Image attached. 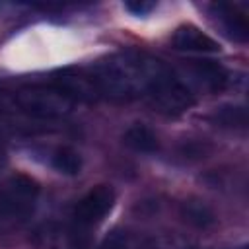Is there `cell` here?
Here are the masks:
<instances>
[{
  "label": "cell",
  "instance_id": "obj_1",
  "mask_svg": "<svg viewBox=\"0 0 249 249\" xmlns=\"http://www.w3.org/2000/svg\"><path fill=\"white\" fill-rule=\"evenodd\" d=\"M115 189L111 185H95L91 187L72 208L70 222L66 230L60 233L64 249H86L89 241V230L95 228L113 208L115 204Z\"/></svg>",
  "mask_w": 249,
  "mask_h": 249
},
{
  "label": "cell",
  "instance_id": "obj_2",
  "mask_svg": "<svg viewBox=\"0 0 249 249\" xmlns=\"http://www.w3.org/2000/svg\"><path fill=\"white\" fill-rule=\"evenodd\" d=\"M10 103L14 111H19L33 119H60L66 117L76 105L51 80L16 89L10 95Z\"/></svg>",
  "mask_w": 249,
  "mask_h": 249
},
{
  "label": "cell",
  "instance_id": "obj_3",
  "mask_svg": "<svg viewBox=\"0 0 249 249\" xmlns=\"http://www.w3.org/2000/svg\"><path fill=\"white\" fill-rule=\"evenodd\" d=\"M39 193L41 187L33 177L25 173L8 177L0 187V231L25 224L35 212Z\"/></svg>",
  "mask_w": 249,
  "mask_h": 249
},
{
  "label": "cell",
  "instance_id": "obj_4",
  "mask_svg": "<svg viewBox=\"0 0 249 249\" xmlns=\"http://www.w3.org/2000/svg\"><path fill=\"white\" fill-rule=\"evenodd\" d=\"M210 12L216 19V23L222 27V31L237 43H245L249 39V23L247 16L235 6L228 2H218L210 6Z\"/></svg>",
  "mask_w": 249,
  "mask_h": 249
},
{
  "label": "cell",
  "instance_id": "obj_5",
  "mask_svg": "<svg viewBox=\"0 0 249 249\" xmlns=\"http://www.w3.org/2000/svg\"><path fill=\"white\" fill-rule=\"evenodd\" d=\"M171 45H173V49L185 51V53H198V54L220 53L218 41L212 39L210 35H206L200 27H196L193 23L179 25L171 37Z\"/></svg>",
  "mask_w": 249,
  "mask_h": 249
},
{
  "label": "cell",
  "instance_id": "obj_6",
  "mask_svg": "<svg viewBox=\"0 0 249 249\" xmlns=\"http://www.w3.org/2000/svg\"><path fill=\"white\" fill-rule=\"evenodd\" d=\"M193 74L210 91H222L230 84V72L224 66H220L218 62H212V60L195 62Z\"/></svg>",
  "mask_w": 249,
  "mask_h": 249
},
{
  "label": "cell",
  "instance_id": "obj_7",
  "mask_svg": "<svg viewBox=\"0 0 249 249\" xmlns=\"http://www.w3.org/2000/svg\"><path fill=\"white\" fill-rule=\"evenodd\" d=\"M123 142H124L126 148H130L134 152H140V154H152L160 146L158 134L148 124H142V123L130 124L126 128V132L123 134Z\"/></svg>",
  "mask_w": 249,
  "mask_h": 249
},
{
  "label": "cell",
  "instance_id": "obj_8",
  "mask_svg": "<svg viewBox=\"0 0 249 249\" xmlns=\"http://www.w3.org/2000/svg\"><path fill=\"white\" fill-rule=\"evenodd\" d=\"M210 121L222 128L245 130L247 128V109H245V105H222L210 115Z\"/></svg>",
  "mask_w": 249,
  "mask_h": 249
},
{
  "label": "cell",
  "instance_id": "obj_9",
  "mask_svg": "<svg viewBox=\"0 0 249 249\" xmlns=\"http://www.w3.org/2000/svg\"><path fill=\"white\" fill-rule=\"evenodd\" d=\"M51 165L62 175H78L82 171V156L68 146H60L51 154Z\"/></svg>",
  "mask_w": 249,
  "mask_h": 249
},
{
  "label": "cell",
  "instance_id": "obj_10",
  "mask_svg": "<svg viewBox=\"0 0 249 249\" xmlns=\"http://www.w3.org/2000/svg\"><path fill=\"white\" fill-rule=\"evenodd\" d=\"M181 216L189 224H193L196 228H206V226L214 224L212 210L204 202H200V200H187V202H183L181 204Z\"/></svg>",
  "mask_w": 249,
  "mask_h": 249
},
{
  "label": "cell",
  "instance_id": "obj_11",
  "mask_svg": "<svg viewBox=\"0 0 249 249\" xmlns=\"http://www.w3.org/2000/svg\"><path fill=\"white\" fill-rule=\"evenodd\" d=\"M99 249H132V247H130L128 235H126L124 231L113 230V231H109V233L103 237Z\"/></svg>",
  "mask_w": 249,
  "mask_h": 249
},
{
  "label": "cell",
  "instance_id": "obj_12",
  "mask_svg": "<svg viewBox=\"0 0 249 249\" xmlns=\"http://www.w3.org/2000/svg\"><path fill=\"white\" fill-rule=\"evenodd\" d=\"M124 8L128 12H132L134 16H146L148 12H152L156 8V4L154 2H126Z\"/></svg>",
  "mask_w": 249,
  "mask_h": 249
},
{
  "label": "cell",
  "instance_id": "obj_13",
  "mask_svg": "<svg viewBox=\"0 0 249 249\" xmlns=\"http://www.w3.org/2000/svg\"><path fill=\"white\" fill-rule=\"evenodd\" d=\"M235 249H247V245H241V247H235Z\"/></svg>",
  "mask_w": 249,
  "mask_h": 249
}]
</instances>
